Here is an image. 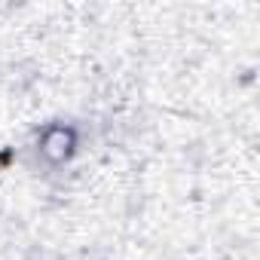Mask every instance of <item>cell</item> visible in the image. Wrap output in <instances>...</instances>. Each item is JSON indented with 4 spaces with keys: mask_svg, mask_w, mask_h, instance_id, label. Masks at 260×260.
<instances>
[{
    "mask_svg": "<svg viewBox=\"0 0 260 260\" xmlns=\"http://www.w3.org/2000/svg\"><path fill=\"white\" fill-rule=\"evenodd\" d=\"M74 144H77V141H74V132H71V128L52 125V128H46V132H43L40 153H43L46 159H52V162H64V159L71 156Z\"/></svg>",
    "mask_w": 260,
    "mask_h": 260,
    "instance_id": "obj_1",
    "label": "cell"
}]
</instances>
